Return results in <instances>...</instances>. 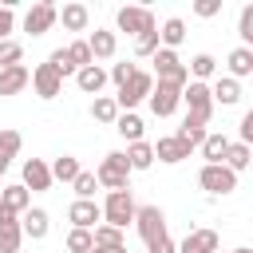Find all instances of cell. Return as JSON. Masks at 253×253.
<instances>
[{"label": "cell", "instance_id": "26", "mask_svg": "<svg viewBox=\"0 0 253 253\" xmlns=\"http://www.w3.org/2000/svg\"><path fill=\"white\" fill-rule=\"evenodd\" d=\"M210 95H213V103H221V107H233V103L241 99V83L225 75V79H217V83L210 87Z\"/></svg>", "mask_w": 253, "mask_h": 253}, {"label": "cell", "instance_id": "24", "mask_svg": "<svg viewBox=\"0 0 253 253\" xmlns=\"http://www.w3.org/2000/svg\"><path fill=\"white\" fill-rule=\"evenodd\" d=\"M186 40V20H178V16H170L166 24H162V32H158V47H166V51H174L178 43Z\"/></svg>", "mask_w": 253, "mask_h": 253}, {"label": "cell", "instance_id": "40", "mask_svg": "<svg viewBox=\"0 0 253 253\" xmlns=\"http://www.w3.org/2000/svg\"><path fill=\"white\" fill-rule=\"evenodd\" d=\"M20 142H24L20 130H0V154H4V158H16V154H20Z\"/></svg>", "mask_w": 253, "mask_h": 253}, {"label": "cell", "instance_id": "37", "mask_svg": "<svg viewBox=\"0 0 253 253\" xmlns=\"http://www.w3.org/2000/svg\"><path fill=\"white\" fill-rule=\"evenodd\" d=\"M237 36L245 40L241 47H249V43H253V4H245V8H241V20H237Z\"/></svg>", "mask_w": 253, "mask_h": 253}, {"label": "cell", "instance_id": "23", "mask_svg": "<svg viewBox=\"0 0 253 253\" xmlns=\"http://www.w3.org/2000/svg\"><path fill=\"white\" fill-rule=\"evenodd\" d=\"M174 138H182L190 150H194V146H202V138H206V119H198V115H186Z\"/></svg>", "mask_w": 253, "mask_h": 253}, {"label": "cell", "instance_id": "47", "mask_svg": "<svg viewBox=\"0 0 253 253\" xmlns=\"http://www.w3.org/2000/svg\"><path fill=\"white\" fill-rule=\"evenodd\" d=\"M146 249H150V253H178V245L170 241V233H166L162 241H154V245H146Z\"/></svg>", "mask_w": 253, "mask_h": 253}, {"label": "cell", "instance_id": "33", "mask_svg": "<svg viewBox=\"0 0 253 253\" xmlns=\"http://www.w3.org/2000/svg\"><path fill=\"white\" fill-rule=\"evenodd\" d=\"M47 170H51V182H55V178H59V182H75V178H79V158L63 154V158H55Z\"/></svg>", "mask_w": 253, "mask_h": 253}, {"label": "cell", "instance_id": "21", "mask_svg": "<svg viewBox=\"0 0 253 253\" xmlns=\"http://www.w3.org/2000/svg\"><path fill=\"white\" fill-rule=\"evenodd\" d=\"M0 210H8V213H24V210H32V194L24 190V186H4L0 190Z\"/></svg>", "mask_w": 253, "mask_h": 253}, {"label": "cell", "instance_id": "4", "mask_svg": "<svg viewBox=\"0 0 253 253\" xmlns=\"http://www.w3.org/2000/svg\"><path fill=\"white\" fill-rule=\"evenodd\" d=\"M115 24L126 32V36H142V32H154L158 24H154V12L150 8H142V4H126V8H119V16H115Z\"/></svg>", "mask_w": 253, "mask_h": 253}, {"label": "cell", "instance_id": "13", "mask_svg": "<svg viewBox=\"0 0 253 253\" xmlns=\"http://www.w3.org/2000/svg\"><path fill=\"white\" fill-rule=\"evenodd\" d=\"M28 194H43V190H51V170H47V162L43 158H28L24 162V182H20Z\"/></svg>", "mask_w": 253, "mask_h": 253}, {"label": "cell", "instance_id": "46", "mask_svg": "<svg viewBox=\"0 0 253 253\" xmlns=\"http://www.w3.org/2000/svg\"><path fill=\"white\" fill-rule=\"evenodd\" d=\"M241 142H245V146L253 142V111H245V115H241Z\"/></svg>", "mask_w": 253, "mask_h": 253}, {"label": "cell", "instance_id": "17", "mask_svg": "<svg viewBox=\"0 0 253 253\" xmlns=\"http://www.w3.org/2000/svg\"><path fill=\"white\" fill-rule=\"evenodd\" d=\"M28 83H32V71H28L24 63H16V67H4V71H0V95H20Z\"/></svg>", "mask_w": 253, "mask_h": 253}, {"label": "cell", "instance_id": "10", "mask_svg": "<svg viewBox=\"0 0 253 253\" xmlns=\"http://www.w3.org/2000/svg\"><path fill=\"white\" fill-rule=\"evenodd\" d=\"M67 217H71V229H95L103 221V210L95 206V198H75Z\"/></svg>", "mask_w": 253, "mask_h": 253}, {"label": "cell", "instance_id": "50", "mask_svg": "<svg viewBox=\"0 0 253 253\" xmlns=\"http://www.w3.org/2000/svg\"><path fill=\"white\" fill-rule=\"evenodd\" d=\"M229 253H253V249H245V245H241V249H229Z\"/></svg>", "mask_w": 253, "mask_h": 253}, {"label": "cell", "instance_id": "27", "mask_svg": "<svg viewBox=\"0 0 253 253\" xmlns=\"http://www.w3.org/2000/svg\"><path fill=\"white\" fill-rule=\"evenodd\" d=\"M115 130H119L126 142H142V119H138L134 111H119V119H115Z\"/></svg>", "mask_w": 253, "mask_h": 253}, {"label": "cell", "instance_id": "14", "mask_svg": "<svg viewBox=\"0 0 253 253\" xmlns=\"http://www.w3.org/2000/svg\"><path fill=\"white\" fill-rule=\"evenodd\" d=\"M20 241H24V229H20V217L0 210V253H20Z\"/></svg>", "mask_w": 253, "mask_h": 253}, {"label": "cell", "instance_id": "1", "mask_svg": "<svg viewBox=\"0 0 253 253\" xmlns=\"http://www.w3.org/2000/svg\"><path fill=\"white\" fill-rule=\"evenodd\" d=\"M103 210V221L107 225H115V229H126L130 221H134V198H130V190H107V202L99 206Z\"/></svg>", "mask_w": 253, "mask_h": 253}, {"label": "cell", "instance_id": "42", "mask_svg": "<svg viewBox=\"0 0 253 253\" xmlns=\"http://www.w3.org/2000/svg\"><path fill=\"white\" fill-rule=\"evenodd\" d=\"M71 186H75V194H79V198H91L99 182H95V174H91V170H79V178H75Z\"/></svg>", "mask_w": 253, "mask_h": 253}, {"label": "cell", "instance_id": "39", "mask_svg": "<svg viewBox=\"0 0 253 253\" xmlns=\"http://www.w3.org/2000/svg\"><path fill=\"white\" fill-rule=\"evenodd\" d=\"M91 245H95V241H91V229H71V233H67V249H71V253H87Z\"/></svg>", "mask_w": 253, "mask_h": 253}, {"label": "cell", "instance_id": "16", "mask_svg": "<svg viewBox=\"0 0 253 253\" xmlns=\"http://www.w3.org/2000/svg\"><path fill=\"white\" fill-rule=\"evenodd\" d=\"M20 229H24V237H32V241H43V237H47V229H51V217H47V210H24V217H20Z\"/></svg>", "mask_w": 253, "mask_h": 253}, {"label": "cell", "instance_id": "43", "mask_svg": "<svg viewBox=\"0 0 253 253\" xmlns=\"http://www.w3.org/2000/svg\"><path fill=\"white\" fill-rule=\"evenodd\" d=\"M134 71H138V67H134V63H115V67H111V75H107V79H115V83H119V87H123V83H126V79H130V75H134Z\"/></svg>", "mask_w": 253, "mask_h": 253}, {"label": "cell", "instance_id": "48", "mask_svg": "<svg viewBox=\"0 0 253 253\" xmlns=\"http://www.w3.org/2000/svg\"><path fill=\"white\" fill-rule=\"evenodd\" d=\"M87 253H126V249H103V245H91Z\"/></svg>", "mask_w": 253, "mask_h": 253}, {"label": "cell", "instance_id": "20", "mask_svg": "<svg viewBox=\"0 0 253 253\" xmlns=\"http://www.w3.org/2000/svg\"><path fill=\"white\" fill-rule=\"evenodd\" d=\"M115 47H119L115 32H103V28H95V32L87 36V51H91V59H111V55H115Z\"/></svg>", "mask_w": 253, "mask_h": 253}, {"label": "cell", "instance_id": "6", "mask_svg": "<svg viewBox=\"0 0 253 253\" xmlns=\"http://www.w3.org/2000/svg\"><path fill=\"white\" fill-rule=\"evenodd\" d=\"M134 225H138V233H142L146 245H154V241L166 237V213L158 206H138L134 210Z\"/></svg>", "mask_w": 253, "mask_h": 253}, {"label": "cell", "instance_id": "12", "mask_svg": "<svg viewBox=\"0 0 253 253\" xmlns=\"http://www.w3.org/2000/svg\"><path fill=\"white\" fill-rule=\"evenodd\" d=\"M32 87H36L40 99H55V95L63 91V75H59L51 63H40V67L32 71Z\"/></svg>", "mask_w": 253, "mask_h": 253}, {"label": "cell", "instance_id": "19", "mask_svg": "<svg viewBox=\"0 0 253 253\" xmlns=\"http://www.w3.org/2000/svg\"><path fill=\"white\" fill-rule=\"evenodd\" d=\"M55 20H63L67 32H83L91 24V12H87V4H63V8H55Z\"/></svg>", "mask_w": 253, "mask_h": 253}, {"label": "cell", "instance_id": "32", "mask_svg": "<svg viewBox=\"0 0 253 253\" xmlns=\"http://www.w3.org/2000/svg\"><path fill=\"white\" fill-rule=\"evenodd\" d=\"M213 67H217V59H213L210 51H202V55H194V59H190L186 75H194V83H206V79L213 75Z\"/></svg>", "mask_w": 253, "mask_h": 253}, {"label": "cell", "instance_id": "35", "mask_svg": "<svg viewBox=\"0 0 253 253\" xmlns=\"http://www.w3.org/2000/svg\"><path fill=\"white\" fill-rule=\"evenodd\" d=\"M20 59H24V47H20L16 40H0V71H4V67H16Z\"/></svg>", "mask_w": 253, "mask_h": 253}, {"label": "cell", "instance_id": "30", "mask_svg": "<svg viewBox=\"0 0 253 253\" xmlns=\"http://www.w3.org/2000/svg\"><path fill=\"white\" fill-rule=\"evenodd\" d=\"M249 158H253V150H249L245 142H229V146H225V158H221V166L237 174V170H245V166H249Z\"/></svg>", "mask_w": 253, "mask_h": 253}, {"label": "cell", "instance_id": "36", "mask_svg": "<svg viewBox=\"0 0 253 253\" xmlns=\"http://www.w3.org/2000/svg\"><path fill=\"white\" fill-rule=\"evenodd\" d=\"M47 63H51V67H55L59 75H75V71H79V67L71 63V55H67V47H55V51L47 55Z\"/></svg>", "mask_w": 253, "mask_h": 253}, {"label": "cell", "instance_id": "3", "mask_svg": "<svg viewBox=\"0 0 253 253\" xmlns=\"http://www.w3.org/2000/svg\"><path fill=\"white\" fill-rule=\"evenodd\" d=\"M150 63H154V75H150V79H158V83H174V87H186V83H190V75H186V63L178 59V51H166V47H158V51L150 55Z\"/></svg>", "mask_w": 253, "mask_h": 253}, {"label": "cell", "instance_id": "28", "mask_svg": "<svg viewBox=\"0 0 253 253\" xmlns=\"http://www.w3.org/2000/svg\"><path fill=\"white\" fill-rule=\"evenodd\" d=\"M225 146H229V138H225V134H206V138H202L206 166H221V158H225Z\"/></svg>", "mask_w": 253, "mask_h": 253}, {"label": "cell", "instance_id": "9", "mask_svg": "<svg viewBox=\"0 0 253 253\" xmlns=\"http://www.w3.org/2000/svg\"><path fill=\"white\" fill-rule=\"evenodd\" d=\"M198 186L210 190V194H233V190H237V174L225 170V166H202Z\"/></svg>", "mask_w": 253, "mask_h": 253}, {"label": "cell", "instance_id": "25", "mask_svg": "<svg viewBox=\"0 0 253 253\" xmlns=\"http://www.w3.org/2000/svg\"><path fill=\"white\" fill-rule=\"evenodd\" d=\"M253 75V47H233L229 51V79Z\"/></svg>", "mask_w": 253, "mask_h": 253}, {"label": "cell", "instance_id": "7", "mask_svg": "<svg viewBox=\"0 0 253 253\" xmlns=\"http://www.w3.org/2000/svg\"><path fill=\"white\" fill-rule=\"evenodd\" d=\"M182 103H186V115H198V119H206L210 123V115H213V95H210V87L206 83H186L182 87Z\"/></svg>", "mask_w": 253, "mask_h": 253}, {"label": "cell", "instance_id": "31", "mask_svg": "<svg viewBox=\"0 0 253 253\" xmlns=\"http://www.w3.org/2000/svg\"><path fill=\"white\" fill-rule=\"evenodd\" d=\"M91 241L103 245V249H126V237H123V229H115V225H95V229H91Z\"/></svg>", "mask_w": 253, "mask_h": 253}, {"label": "cell", "instance_id": "2", "mask_svg": "<svg viewBox=\"0 0 253 253\" xmlns=\"http://www.w3.org/2000/svg\"><path fill=\"white\" fill-rule=\"evenodd\" d=\"M95 182L107 186V190H130V166H126V158H123V150H111V154L99 162Z\"/></svg>", "mask_w": 253, "mask_h": 253}, {"label": "cell", "instance_id": "11", "mask_svg": "<svg viewBox=\"0 0 253 253\" xmlns=\"http://www.w3.org/2000/svg\"><path fill=\"white\" fill-rule=\"evenodd\" d=\"M51 24H55V4H51V0L32 4V8H28V16H24V32H32V36L51 32Z\"/></svg>", "mask_w": 253, "mask_h": 253}, {"label": "cell", "instance_id": "18", "mask_svg": "<svg viewBox=\"0 0 253 253\" xmlns=\"http://www.w3.org/2000/svg\"><path fill=\"white\" fill-rule=\"evenodd\" d=\"M178 253H217V233L213 229H194V233H186Z\"/></svg>", "mask_w": 253, "mask_h": 253}, {"label": "cell", "instance_id": "5", "mask_svg": "<svg viewBox=\"0 0 253 253\" xmlns=\"http://www.w3.org/2000/svg\"><path fill=\"white\" fill-rule=\"evenodd\" d=\"M150 87H154V79H150V71H134L123 87H119V95H115V107L119 111H130V107H138L146 95H150Z\"/></svg>", "mask_w": 253, "mask_h": 253}, {"label": "cell", "instance_id": "38", "mask_svg": "<svg viewBox=\"0 0 253 253\" xmlns=\"http://www.w3.org/2000/svg\"><path fill=\"white\" fill-rule=\"evenodd\" d=\"M67 55H71V63H75V67H91V63H95V59H91V51H87V40L67 43Z\"/></svg>", "mask_w": 253, "mask_h": 253}, {"label": "cell", "instance_id": "45", "mask_svg": "<svg viewBox=\"0 0 253 253\" xmlns=\"http://www.w3.org/2000/svg\"><path fill=\"white\" fill-rule=\"evenodd\" d=\"M194 12H198L202 20H210V16H217V12H221V0H198V4H194Z\"/></svg>", "mask_w": 253, "mask_h": 253}, {"label": "cell", "instance_id": "29", "mask_svg": "<svg viewBox=\"0 0 253 253\" xmlns=\"http://www.w3.org/2000/svg\"><path fill=\"white\" fill-rule=\"evenodd\" d=\"M123 158H126V166H130V170H150V162H154V150H150V142H130Z\"/></svg>", "mask_w": 253, "mask_h": 253}, {"label": "cell", "instance_id": "49", "mask_svg": "<svg viewBox=\"0 0 253 253\" xmlns=\"http://www.w3.org/2000/svg\"><path fill=\"white\" fill-rule=\"evenodd\" d=\"M8 162H12V158H4V154H0V174H4V170H8Z\"/></svg>", "mask_w": 253, "mask_h": 253}, {"label": "cell", "instance_id": "15", "mask_svg": "<svg viewBox=\"0 0 253 253\" xmlns=\"http://www.w3.org/2000/svg\"><path fill=\"white\" fill-rule=\"evenodd\" d=\"M150 150H154V158H158V162H170V166H174V162H182V158H190V146H186L182 138H174V134L158 138Z\"/></svg>", "mask_w": 253, "mask_h": 253}, {"label": "cell", "instance_id": "22", "mask_svg": "<svg viewBox=\"0 0 253 253\" xmlns=\"http://www.w3.org/2000/svg\"><path fill=\"white\" fill-rule=\"evenodd\" d=\"M75 83H79V91H87V95H99V91H103V83H107V71H103L99 63H91V67H79V71H75Z\"/></svg>", "mask_w": 253, "mask_h": 253}, {"label": "cell", "instance_id": "41", "mask_svg": "<svg viewBox=\"0 0 253 253\" xmlns=\"http://www.w3.org/2000/svg\"><path fill=\"white\" fill-rule=\"evenodd\" d=\"M134 51H138V55H154V51H158V28H154V32H142V36L134 40Z\"/></svg>", "mask_w": 253, "mask_h": 253}, {"label": "cell", "instance_id": "34", "mask_svg": "<svg viewBox=\"0 0 253 253\" xmlns=\"http://www.w3.org/2000/svg\"><path fill=\"white\" fill-rule=\"evenodd\" d=\"M91 119H99V123H115V119H119V107H115V99H107V95H95V103H91Z\"/></svg>", "mask_w": 253, "mask_h": 253}, {"label": "cell", "instance_id": "44", "mask_svg": "<svg viewBox=\"0 0 253 253\" xmlns=\"http://www.w3.org/2000/svg\"><path fill=\"white\" fill-rule=\"evenodd\" d=\"M12 28H16V12H12V4H4L0 8V40H8Z\"/></svg>", "mask_w": 253, "mask_h": 253}, {"label": "cell", "instance_id": "8", "mask_svg": "<svg viewBox=\"0 0 253 253\" xmlns=\"http://www.w3.org/2000/svg\"><path fill=\"white\" fill-rule=\"evenodd\" d=\"M146 99H150V111H154L158 119H170V115L178 111V103H182V87H174V83H154Z\"/></svg>", "mask_w": 253, "mask_h": 253}]
</instances>
